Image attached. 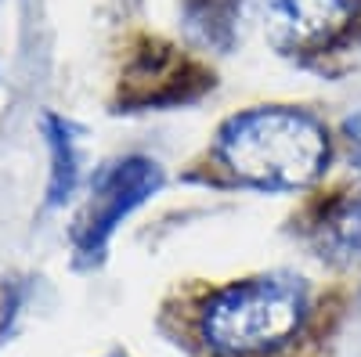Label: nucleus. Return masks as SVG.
I'll list each match as a JSON object with an SVG mask.
<instances>
[{
    "mask_svg": "<svg viewBox=\"0 0 361 357\" xmlns=\"http://www.w3.org/2000/svg\"><path fill=\"white\" fill-rule=\"evenodd\" d=\"M188 83L206 87V83H214V76L202 73L195 62L180 58L170 47H148L134 58L123 76V105L188 101V98H195V91H188Z\"/></svg>",
    "mask_w": 361,
    "mask_h": 357,
    "instance_id": "39448f33",
    "label": "nucleus"
},
{
    "mask_svg": "<svg viewBox=\"0 0 361 357\" xmlns=\"http://www.w3.org/2000/svg\"><path fill=\"white\" fill-rule=\"evenodd\" d=\"M188 29L209 47H231L243 18V0H185Z\"/></svg>",
    "mask_w": 361,
    "mask_h": 357,
    "instance_id": "6e6552de",
    "label": "nucleus"
},
{
    "mask_svg": "<svg viewBox=\"0 0 361 357\" xmlns=\"http://www.w3.org/2000/svg\"><path fill=\"white\" fill-rule=\"evenodd\" d=\"M159 188H163V166L156 159L127 156V159H116V163L102 166V173L94 177V188H90V199L83 206V213L73 224L76 263L80 267L102 263L116 227L123 224L137 206H145Z\"/></svg>",
    "mask_w": 361,
    "mask_h": 357,
    "instance_id": "7ed1b4c3",
    "label": "nucleus"
},
{
    "mask_svg": "<svg viewBox=\"0 0 361 357\" xmlns=\"http://www.w3.org/2000/svg\"><path fill=\"white\" fill-rule=\"evenodd\" d=\"M311 296L296 275H260L221 289L202 311V339L224 357L286 346L307 321Z\"/></svg>",
    "mask_w": 361,
    "mask_h": 357,
    "instance_id": "f03ea898",
    "label": "nucleus"
},
{
    "mask_svg": "<svg viewBox=\"0 0 361 357\" xmlns=\"http://www.w3.org/2000/svg\"><path fill=\"white\" fill-rule=\"evenodd\" d=\"M318 246L329 256H361V192L325 206L318 220Z\"/></svg>",
    "mask_w": 361,
    "mask_h": 357,
    "instance_id": "0eeeda50",
    "label": "nucleus"
},
{
    "mask_svg": "<svg viewBox=\"0 0 361 357\" xmlns=\"http://www.w3.org/2000/svg\"><path fill=\"white\" fill-rule=\"evenodd\" d=\"M275 40L289 54L329 51L357 18L361 0H271Z\"/></svg>",
    "mask_w": 361,
    "mask_h": 357,
    "instance_id": "20e7f679",
    "label": "nucleus"
},
{
    "mask_svg": "<svg viewBox=\"0 0 361 357\" xmlns=\"http://www.w3.org/2000/svg\"><path fill=\"white\" fill-rule=\"evenodd\" d=\"M217 159L238 184L257 192L311 188L329 166V134L304 108L264 105L228 115L217 130Z\"/></svg>",
    "mask_w": 361,
    "mask_h": 357,
    "instance_id": "f257e3e1",
    "label": "nucleus"
},
{
    "mask_svg": "<svg viewBox=\"0 0 361 357\" xmlns=\"http://www.w3.org/2000/svg\"><path fill=\"white\" fill-rule=\"evenodd\" d=\"M44 137L51 148V184H47V206H62L80 181V156H76V127L69 119L47 112L44 115Z\"/></svg>",
    "mask_w": 361,
    "mask_h": 357,
    "instance_id": "423d86ee",
    "label": "nucleus"
},
{
    "mask_svg": "<svg viewBox=\"0 0 361 357\" xmlns=\"http://www.w3.org/2000/svg\"><path fill=\"white\" fill-rule=\"evenodd\" d=\"M343 141H347V152H350L354 170H361V108L343 119Z\"/></svg>",
    "mask_w": 361,
    "mask_h": 357,
    "instance_id": "1a4fd4ad",
    "label": "nucleus"
}]
</instances>
